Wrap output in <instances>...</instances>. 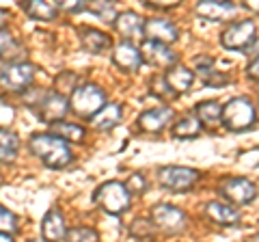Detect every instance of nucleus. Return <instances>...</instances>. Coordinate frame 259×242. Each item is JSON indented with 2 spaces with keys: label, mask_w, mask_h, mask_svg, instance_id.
<instances>
[{
  "label": "nucleus",
  "mask_w": 259,
  "mask_h": 242,
  "mask_svg": "<svg viewBox=\"0 0 259 242\" xmlns=\"http://www.w3.org/2000/svg\"><path fill=\"white\" fill-rule=\"evenodd\" d=\"M28 147L50 169H65L67 165L74 163V154H71L69 145L54 134H44V132L32 134L28 141Z\"/></svg>",
  "instance_id": "1"
},
{
  "label": "nucleus",
  "mask_w": 259,
  "mask_h": 242,
  "mask_svg": "<svg viewBox=\"0 0 259 242\" xmlns=\"http://www.w3.org/2000/svg\"><path fill=\"white\" fill-rule=\"evenodd\" d=\"M93 201L104 212H108L112 216H121L125 210H130L132 195H130V190L125 188L123 182H104L93 192Z\"/></svg>",
  "instance_id": "2"
},
{
  "label": "nucleus",
  "mask_w": 259,
  "mask_h": 242,
  "mask_svg": "<svg viewBox=\"0 0 259 242\" xmlns=\"http://www.w3.org/2000/svg\"><path fill=\"white\" fill-rule=\"evenodd\" d=\"M255 106L253 102L244 95H240V98H233L227 102V106H223V117L221 121L225 124L227 130L231 132H244L248 128H253L255 124Z\"/></svg>",
  "instance_id": "3"
},
{
  "label": "nucleus",
  "mask_w": 259,
  "mask_h": 242,
  "mask_svg": "<svg viewBox=\"0 0 259 242\" xmlns=\"http://www.w3.org/2000/svg\"><path fill=\"white\" fill-rule=\"evenodd\" d=\"M106 104V93L97 85H78V89L71 93L69 106L78 117L91 119L97 110Z\"/></svg>",
  "instance_id": "4"
},
{
  "label": "nucleus",
  "mask_w": 259,
  "mask_h": 242,
  "mask_svg": "<svg viewBox=\"0 0 259 242\" xmlns=\"http://www.w3.org/2000/svg\"><path fill=\"white\" fill-rule=\"evenodd\" d=\"M255 22L253 20H240L229 24L223 33H221V44L227 50H236V52H246L250 46L255 44Z\"/></svg>",
  "instance_id": "5"
},
{
  "label": "nucleus",
  "mask_w": 259,
  "mask_h": 242,
  "mask_svg": "<svg viewBox=\"0 0 259 242\" xmlns=\"http://www.w3.org/2000/svg\"><path fill=\"white\" fill-rule=\"evenodd\" d=\"M151 223L164 233L175 236V233H182L186 229L188 216H186L184 210L175 208L171 204H160V206H153L151 210Z\"/></svg>",
  "instance_id": "6"
},
{
  "label": "nucleus",
  "mask_w": 259,
  "mask_h": 242,
  "mask_svg": "<svg viewBox=\"0 0 259 242\" xmlns=\"http://www.w3.org/2000/svg\"><path fill=\"white\" fill-rule=\"evenodd\" d=\"M158 180L164 188L168 190H175V192H186L190 190L194 184L199 182V171L197 169H190V167H162L158 171Z\"/></svg>",
  "instance_id": "7"
},
{
  "label": "nucleus",
  "mask_w": 259,
  "mask_h": 242,
  "mask_svg": "<svg viewBox=\"0 0 259 242\" xmlns=\"http://www.w3.org/2000/svg\"><path fill=\"white\" fill-rule=\"evenodd\" d=\"M32 78H35V67L24 61H15L0 69V87L7 91H24L32 85Z\"/></svg>",
  "instance_id": "8"
},
{
  "label": "nucleus",
  "mask_w": 259,
  "mask_h": 242,
  "mask_svg": "<svg viewBox=\"0 0 259 242\" xmlns=\"http://www.w3.org/2000/svg\"><path fill=\"white\" fill-rule=\"evenodd\" d=\"M221 192L233 206H246L257 197L255 184L246 177H225L221 182Z\"/></svg>",
  "instance_id": "9"
},
{
  "label": "nucleus",
  "mask_w": 259,
  "mask_h": 242,
  "mask_svg": "<svg viewBox=\"0 0 259 242\" xmlns=\"http://www.w3.org/2000/svg\"><path fill=\"white\" fill-rule=\"evenodd\" d=\"M145 37H147V42L171 46L180 39V30H177V26L171 20L149 18V20H145Z\"/></svg>",
  "instance_id": "10"
},
{
  "label": "nucleus",
  "mask_w": 259,
  "mask_h": 242,
  "mask_svg": "<svg viewBox=\"0 0 259 242\" xmlns=\"http://www.w3.org/2000/svg\"><path fill=\"white\" fill-rule=\"evenodd\" d=\"M112 24H115V30L123 37V42H127V44H132L134 39L139 42V39L145 37V20L134 11L117 13V18H115Z\"/></svg>",
  "instance_id": "11"
},
{
  "label": "nucleus",
  "mask_w": 259,
  "mask_h": 242,
  "mask_svg": "<svg viewBox=\"0 0 259 242\" xmlns=\"http://www.w3.org/2000/svg\"><path fill=\"white\" fill-rule=\"evenodd\" d=\"M199 18H203L207 22H225L236 15L238 7L229 3V0H203L194 7Z\"/></svg>",
  "instance_id": "12"
},
{
  "label": "nucleus",
  "mask_w": 259,
  "mask_h": 242,
  "mask_svg": "<svg viewBox=\"0 0 259 242\" xmlns=\"http://www.w3.org/2000/svg\"><path fill=\"white\" fill-rule=\"evenodd\" d=\"M143 61L151 63L156 67H168L171 69L173 65H177V54L164 44H156V42H145L141 48Z\"/></svg>",
  "instance_id": "13"
},
{
  "label": "nucleus",
  "mask_w": 259,
  "mask_h": 242,
  "mask_svg": "<svg viewBox=\"0 0 259 242\" xmlns=\"http://www.w3.org/2000/svg\"><path fill=\"white\" fill-rule=\"evenodd\" d=\"M112 63L123 71H136L143 65V54L134 44L121 42L115 46V50H112Z\"/></svg>",
  "instance_id": "14"
},
{
  "label": "nucleus",
  "mask_w": 259,
  "mask_h": 242,
  "mask_svg": "<svg viewBox=\"0 0 259 242\" xmlns=\"http://www.w3.org/2000/svg\"><path fill=\"white\" fill-rule=\"evenodd\" d=\"M173 117H175L173 108H168V106H158V108L145 110L143 115L139 117V126H141V130L156 134V132L164 130V128L173 121Z\"/></svg>",
  "instance_id": "15"
},
{
  "label": "nucleus",
  "mask_w": 259,
  "mask_h": 242,
  "mask_svg": "<svg viewBox=\"0 0 259 242\" xmlns=\"http://www.w3.org/2000/svg\"><path fill=\"white\" fill-rule=\"evenodd\" d=\"M67 110H69L67 98L56 91L44 95V100L39 102V112H41V117L46 121H50V124H59V121L67 115Z\"/></svg>",
  "instance_id": "16"
},
{
  "label": "nucleus",
  "mask_w": 259,
  "mask_h": 242,
  "mask_svg": "<svg viewBox=\"0 0 259 242\" xmlns=\"http://www.w3.org/2000/svg\"><path fill=\"white\" fill-rule=\"evenodd\" d=\"M65 233H67V229H65V219L61 210H50L41 223V238L46 242H59L65 240Z\"/></svg>",
  "instance_id": "17"
},
{
  "label": "nucleus",
  "mask_w": 259,
  "mask_h": 242,
  "mask_svg": "<svg viewBox=\"0 0 259 242\" xmlns=\"http://www.w3.org/2000/svg\"><path fill=\"white\" fill-rule=\"evenodd\" d=\"M121 117H123V110H121V104L112 102V104H104V106L91 117V126L95 130H112Z\"/></svg>",
  "instance_id": "18"
},
{
  "label": "nucleus",
  "mask_w": 259,
  "mask_h": 242,
  "mask_svg": "<svg viewBox=\"0 0 259 242\" xmlns=\"http://www.w3.org/2000/svg\"><path fill=\"white\" fill-rule=\"evenodd\" d=\"M205 214L218 225H238L240 223V212L233 206L223 204V201H207Z\"/></svg>",
  "instance_id": "19"
},
{
  "label": "nucleus",
  "mask_w": 259,
  "mask_h": 242,
  "mask_svg": "<svg viewBox=\"0 0 259 242\" xmlns=\"http://www.w3.org/2000/svg\"><path fill=\"white\" fill-rule=\"evenodd\" d=\"M162 76H164L168 89H171L175 95L188 91V89L192 87V83H194V74L186 65H173L166 74H162Z\"/></svg>",
  "instance_id": "20"
},
{
  "label": "nucleus",
  "mask_w": 259,
  "mask_h": 242,
  "mask_svg": "<svg viewBox=\"0 0 259 242\" xmlns=\"http://www.w3.org/2000/svg\"><path fill=\"white\" fill-rule=\"evenodd\" d=\"M80 46H82V50H87L89 54H100L104 50H108L112 46V42L106 33H102V30L82 28L80 30Z\"/></svg>",
  "instance_id": "21"
},
{
  "label": "nucleus",
  "mask_w": 259,
  "mask_h": 242,
  "mask_svg": "<svg viewBox=\"0 0 259 242\" xmlns=\"http://www.w3.org/2000/svg\"><path fill=\"white\" fill-rule=\"evenodd\" d=\"M194 117L199 119V124H205V126H216L223 117V106L218 104L216 100H205V102H199L194 106Z\"/></svg>",
  "instance_id": "22"
},
{
  "label": "nucleus",
  "mask_w": 259,
  "mask_h": 242,
  "mask_svg": "<svg viewBox=\"0 0 259 242\" xmlns=\"http://www.w3.org/2000/svg\"><path fill=\"white\" fill-rule=\"evenodd\" d=\"M24 11H26L28 18L37 20V22H50L59 15L54 3H44V0H30V3L24 5Z\"/></svg>",
  "instance_id": "23"
},
{
  "label": "nucleus",
  "mask_w": 259,
  "mask_h": 242,
  "mask_svg": "<svg viewBox=\"0 0 259 242\" xmlns=\"http://www.w3.org/2000/svg\"><path fill=\"white\" fill-rule=\"evenodd\" d=\"M20 139L9 128H0V163H11L18 156Z\"/></svg>",
  "instance_id": "24"
},
{
  "label": "nucleus",
  "mask_w": 259,
  "mask_h": 242,
  "mask_svg": "<svg viewBox=\"0 0 259 242\" xmlns=\"http://www.w3.org/2000/svg\"><path fill=\"white\" fill-rule=\"evenodd\" d=\"M199 134H201V124L192 112L190 115H182L173 124V136L175 139H197Z\"/></svg>",
  "instance_id": "25"
},
{
  "label": "nucleus",
  "mask_w": 259,
  "mask_h": 242,
  "mask_svg": "<svg viewBox=\"0 0 259 242\" xmlns=\"http://www.w3.org/2000/svg\"><path fill=\"white\" fill-rule=\"evenodd\" d=\"M52 134L65 143H80L84 139V128L78 124H69V121H59V124H52Z\"/></svg>",
  "instance_id": "26"
},
{
  "label": "nucleus",
  "mask_w": 259,
  "mask_h": 242,
  "mask_svg": "<svg viewBox=\"0 0 259 242\" xmlns=\"http://www.w3.org/2000/svg\"><path fill=\"white\" fill-rule=\"evenodd\" d=\"M65 240L67 242H97V231L91 227H84V225H78V227L67 229Z\"/></svg>",
  "instance_id": "27"
},
{
  "label": "nucleus",
  "mask_w": 259,
  "mask_h": 242,
  "mask_svg": "<svg viewBox=\"0 0 259 242\" xmlns=\"http://www.w3.org/2000/svg\"><path fill=\"white\" fill-rule=\"evenodd\" d=\"M78 80L80 78L74 74V71H63V74L56 78V93H61V95H65V91L74 93L78 89Z\"/></svg>",
  "instance_id": "28"
},
{
  "label": "nucleus",
  "mask_w": 259,
  "mask_h": 242,
  "mask_svg": "<svg viewBox=\"0 0 259 242\" xmlns=\"http://www.w3.org/2000/svg\"><path fill=\"white\" fill-rule=\"evenodd\" d=\"M18 231V216L0 206V233H15Z\"/></svg>",
  "instance_id": "29"
},
{
  "label": "nucleus",
  "mask_w": 259,
  "mask_h": 242,
  "mask_svg": "<svg viewBox=\"0 0 259 242\" xmlns=\"http://www.w3.org/2000/svg\"><path fill=\"white\" fill-rule=\"evenodd\" d=\"M89 9H91L100 20L110 22V24L117 18V11H115V7H112V3H93V5H89Z\"/></svg>",
  "instance_id": "30"
},
{
  "label": "nucleus",
  "mask_w": 259,
  "mask_h": 242,
  "mask_svg": "<svg viewBox=\"0 0 259 242\" xmlns=\"http://www.w3.org/2000/svg\"><path fill=\"white\" fill-rule=\"evenodd\" d=\"M18 46H20V44L15 42L9 30L0 28V59H3V56H11L13 48H18Z\"/></svg>",
  "instance_id": "31"
},
{
  "label": "nucleus",
  "mask_w": 259,
  "mask_h": 242,
  "mask_svg": "<svg viewBox=\"0 0 259 242\" xmlns=\"http://www.w3.org/2000/svg\"><path fill=\"white\" fill-rule=\"evenodd\" d=\"M151 221H147V219H136L134 223H132V227H130V233L132 236H136V238H145V236H151L153 233V227H151Z\"/></svg>",
  "instance_id": "32"
},
{
  "label": "nucleus",
  "mask_w": 259,
  "mask_h": 242,
  "mask_svg": "<svg viewBox=\"0 0 259 242\" xmlns=\"http://www.w3.org/2000/svg\"><path fill=\"white\" fill-rule=\"evenodd\" d=\"M151 91H153V95H158V98H175V93L168 89L164 76H156L151 80Z\"/></svg>",
  "instance_id": "33"
},
{
  "label": "nucleus",
  "mask_w": 259,
  "mask_h": 242,
  "mask_svg": "<svg viewBox=\"0 0 259 242\" xmlns=\"http://www.w3.org/2000/svg\"><path fill=\"white\" fill-rule=\"evenodd\" d=\"M125 188L130 190V195H132V192H145V188H147V180H145L141 173H134V175H130Z\"/></svg>",
  "instance_id": "34"
},
{
  "label": "nucleus",
  "mask_w": 259,
  "mask_h": 242,
  "mask_svg": "<svg viewBox=\"0 0 259 242\" xmlns=\"http://www.w3.org/2000/svg\"><path fill=\"white\" fill-rule=\"evenodd\" d=\"M56 9H63V11H69V13H80V11H87L89 9V3H76V0H65V3H59Z\"/></svg>",
  "instance_id": "35"
},
{
  "label": "nucleus",
  "mask_w": 259,
  "mask_h": 242,
  "mask_svg": "<svg viewBox=\"0 0 259 242\" xmlns=\"http://www.w3.org/2000/svg\"><path fill=\"white\" fill-rule=\"evenodd\" d=\"M246 76H248V78H253V80H259V54L255 56L253 61L248 63V67H246Z\"/></svg>",
  "instance_id": "36"
},
{
  "label": "nucleus",
  "mask_w": 259,
  "mask_h": 242,
  "mask_svg": "<svg viewBox=\"0 0 259 242\" xmlns=\"http://www.w3.org/2000/svg\"><path fill=\"white\" fill-rule=\"evenodd\" d=\"M7 22H9V11H7V9H0V28H3Z\"/></svg>",
  "instance_id": "37"
},
{
  "label": "nucleus",
  "mask_w": 259,
  "mask_h": 242,
  "mask_svg": "<svg viewBox=\"0 0 259 242\" xmlns=\"http://www.w3.org/2000/svg\"><path fill=\"white\" fill-rule=\"evenodd\" d=\"M246 7H248L250 11H257V13H259V0H248Z\"/></svg>",
  "instance_id": "38"
},
{
  "label": "nucleus",
  "mask_w": 259,
  "mask_h": 242,
  "mask_svg": "<svg viewBox=\"0 0 259 242\" xmlns=\"http://www.w3.org/2000/svg\"><path fill=\"white\" fill-rule=\"evenodd\" d=\"M0 242H13V238L9 233H0Z\"/></svg>",
  "instance_id": "39"
},
{
  "label": "nucleus",
  "mask_w": 259,
  "mask_h": 242,
  "mask_svg": "<svg viewBox=\"0 0 259 242\" xmlns=\"http://www.w3.org/2000/svg\"><path fill=\"white\" fill-rule=\"evenodd\" d=\"M248 242H259V233H255V236H253V238H250Z\"/></svg>",
  "instance_id": "40"
},
{
  "label": "nucleus",
  "mask_w": 259,
  "mask_h": 242,
  "mask_svg": "<svg viewBox=\"0 0 259 242\" xmlns=\"http://www.w3.org/2000/svg\"><path fill=\"white\" fill-rule=\"evenodd\" d=\"M28 242H46L44 238H32V240H28Z\"/></svg>",
  "instance_id": "41"
},
{
  "label": "nucleus",
  "mask_w": 259,
  "mask_h": 242,
  "mask_svg": "<svg viewBox=\"0 0 259 242\" xmlns=\"http://www.w3.org/2000/svg\"><path fill=\"white\" fill-rule=\"evenodd\" d=\"M257 91H259V85H257Z\"/></svg>",
  "instance_id": "42"
}]
</instances>
